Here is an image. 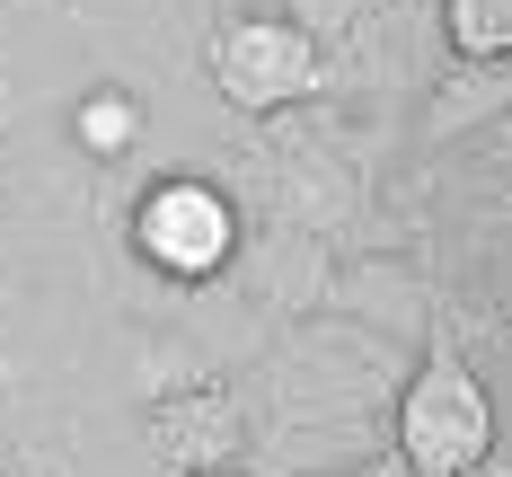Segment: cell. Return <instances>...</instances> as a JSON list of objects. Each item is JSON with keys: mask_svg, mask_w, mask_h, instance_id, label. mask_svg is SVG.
Instances as JSON below:
<instances>
[{"mask_svg": "<svg viewBox=\"0 0 512 477\" xmlns=\"http://www.w3.org/2000/svg\"><path fill=\"white\" fill-rule=\"evenodd\" d=\"M133 248L168 283H212L230 265V248H239V212H230V195L212 177H159L133 204Z\"/></svg>", "mask_w": 512, "mask_h": 477, "instance_id": "obj_1", "label": "cell"}, {"mask_svg": "<svg viewBox=\"0 0 512 477\" xmlns=\"http://www.w3.org/2000/svg\"><path fill=\"white\" fill-rule=\"evenodd\" d=\"M398 442H407V460L424 477H468L486 460V442H495L486 389H477L460 363H433L407 389V407H398Z\"/></svg>", "mask_w": 512, "mask_h": 477, "instance_id": "obj_2", "label": "cell"}, {"mask_svg": "<svg viewBox=\"0 0 512 477\" xmlns=\"http://www.w3.org/2000/svg\"><path fill=\"white\" fill-rule=\"evenodd\" d=\"M212 80H221V98L248 106V115H274V106H292L318 89V53L292 18H230L221 36H212Z\"/></svg>", "mask_w": 512, "mask_h": 477, "instance_id": "obj_3", "label": "cell"}, {"mask_svg": "<svg viewBox=\"0 0 512 477\" xmlns=\"http://www.w3.org/2000/svg\"><path fill=\"white\" fill-rule=\"evenodd\" d=\"M442 27L468 62H495L512 53V0H442Z\"/></svg>", "mask_w": 512, "mask_h": 477, "instance_id": "obj_4", "label": "cell"}, {"mask_svg": "<svg viewBox=\"0 0 512 477\" xmlns=\"http://www.w3.org/2000/svg\"><path fill=\"white\" fill-rule=\"evenodd\" d=\"M124 133H133V106H124V98H89V106H80V142H98V151H115Z\"/></svg>", "mask_w": 512, "mask_h": 477, "instance_id": "obj_5", "label": "cell"}]
</instances>
